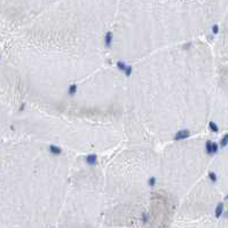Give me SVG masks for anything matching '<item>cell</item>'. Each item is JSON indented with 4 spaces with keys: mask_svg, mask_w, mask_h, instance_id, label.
I'll use <instances>...</instances> for the list:
<instances>
[{
    "mask_svg": "<svg viewBox=\"0 0 228 228\" xmlns=\"http://www.w3.org/2000/svg\"><path fill=\"white\" fill-rule=\"evenodd\" d=\"M85 162L87 165H91V166L96 165L97 164V156L95 154H88L85 157Z\"/></svg>",
    "mask_w": 228,
    "mask_h": 228,
    "instance_id": "obj_3",
    "label": "cell"
},
{
    "mask_svg": "<svg viewBox=\"0 0 228 228\" xmlns=\"http://www.w3.org/2000/svg\"><path fill=\"white\" fill-rule=\"evenodd\" d=\"M227 146H228V133H226L222 138H221L220 143H219V147L225 148V147H227Z\"/></svg>",
    "mask_w": 228,
    "mask_h": 228,
    "instance_id": "obj_7",
    "label": "cell"
},
{
    "mask_svg": "<svg viewBox=\"0 0 228 228\" xmlns=\"http://www.w3.org/2000/svg\"><path fill=\"white\" fill-rule=\"evenodd\" d=\"M127 66H128V64H126L124 61H118V62L116 63V67H117V69H118V70H120V71H123V72L126 70Z\"/></svg>",
    "mask_w": 228,
    "mask_h": 228,
    "instance_id": "obj_9",
    "label": "cell"
},
{
    "mask_svg": "<svg viewBox=\"0 0 228 228\" xmlns=\"http://www.w3.org/2000/svg\"><path fill=\"white\" fill-rule=\"evenodd\" d=\"M156 182H157V179H156L155 177H150V178L148 179V186H149V187H155Z\"/></svg>",
    "mask_w": 228,
    "mask_h": 228,
    "instance_id": "obj_12",
    "label": "cell"
},
{
    "mask_svg": "<svg viewBox=\"0 0 228 228\" xmlns=\"http://www.w3.org/2000/svg\"><path fill=\"white\" fill-rule=\"evenodd\" d=\"M222 213H224V203H222V202H220V203H218V205L216 206V210H214L216 218H220Z\"/></svg>",
    "mask_w": 228,
    "mask_h": 228,
    "instance_id": "obj_6",
    "label": "cell"
},
{
    "mask_svg": "<svg viewBox=\"0 0 228 228\" xmlns=\"http://www.w3.org/2000/svg\"><path fill=\"white\" fill-rule=\"evenodd\" d=\"M76 93H77V85L72 84V85L69 86V88H68V94L70 95V96H74Z\"/></svg>",
    "mask_w": 228,
    "mask_h": 228,
    "instance_id": "obj_10",
    "label": "cell"
},
{
    "mask_svg": "<svg viewBox=\"0 0 228 228\" xmlns=\"http://www.w3.org/2000/svg\"><path fill=\"white\" fill-rule=\"evenodd\" d=\"M208 177H209V179L212 181V182H216V181L218 180V177H217L216 172H213V171H210L209 174H208Z\"/></svg>",
    "mask_w": 228,
    "mask_h": 228,
    "instance_id": "obj_11",
    "label": "cell"
},
{
    "mask_svg": "<svg viewBox=\"0 0 228 228\" xmlns=\"http://www.w3.org/2000/svg\"><path fill=\"white\" fill-rule=\"evenodd\" d=\"M148 220H149V214L147 213V212H144L142 214V221H143V224H147L148 222Z\"/></svg>",
    "mask_w": 228,
    "mask_h": 228,
    "instance_id": "obj_15",
    "label": "cell"
},
{
    "mask_svg": "<svg viewBox=\"0 0 228 228\" xmlns=\"http://www.w3.org/2000/svg\"><path fill=\"white\" fill-rule=\"evenodd\" d=\"M211 30H212V33H213V35H218L219 33V25L218 24H214V25L212 27Z\"/></svg>",
    "mask_w": 228,
    "mask_h": 228,
    "instance_id": "obj_14",
    "label": "cell"
},
{
    "mask_svg": "<svg viewBox=\"0 0 228 228\" xmlns=\"http://www.w3.org/2000/svg\"><path fill=\"white\" fill-rule=\"evenodd\" d=\"M225 216H226V217H227V218H228V211H227V212H226V214H225Z\"/></svg>",
    "mask_w": 228,
    "mask_h": 228,
    "instance_id": "obj_16",
    "label": "cell"
},
{
    "mask_svg": "<svg viewBox=\"0 0 228 228\" xmlns=\"http://www.w3.org/2000/svg\"><path fill=\"white\" fill-rule=\"evenodd\" d=\"M113 40H114V33L111 31H108L105 35V45L107 48H110L111 44H113Z\"/></svg>",
    "mask_w": 228,
    "mask_h": 228,
    "instance_id": "obj_4",
    "label": "cell"
},
{
    "mask_svg": "<svg viewBox=\"0 0 228 228\" xmlns=\"http://www.w3.org/2000/svg\"><path fill=\"white\" fill-rule=\"evenodd\" d=\"M189 136H190L189 130H180V131H178L177 133L174 134L173 140H174V141H182V140H185V139H187V138H189Z\"/></svg>",
    "mask_w": 228,
    "mask_h": 228,
    "instance_id": "obj_2",
    "label": "cell"
},
{
    "mask_svg": "<svg viewBox=\"0 0 228 228\" xmlns=\"http://www.w3.org/2000/svg\"><path fill=\"white\" fill-rule=\"evenodd\" d=\"M132 71H133V68L131 67V66H127L126 70L124 71V74H125V76L126 77H130L131 75H132Z\"/></svg>",
    "mask_w": 228,
    "mask_h": 228,
    "instance_id": "obj_13",
    "label": "cell"
},
{
    "mask_svg": "<svg viewBox=\"0 0 228 228\" xmlns=\"http://www.w3.org/2000/svg\"><path fill=\"white\" fill-rule=\"evenodd\" d=\"M48 150H49V152H51L52 155H55V156H58V155L62 154V148L56 146V144H49Z\"/></svg>",
    "mask_w": 228,
    "mask_h": 228,
    "instance_id": "obj_5",
    "label": "cell"
},
{
    "mask_svg": "<svg viewBox=\"0 0 228 228\" xmlns=\"http://www.w3.org/2000/svg\"><path fill=\"white\" fill-rule=\"evenodd\" d=\"M209 128L211 132H213V133H218L219 132V126L217 123H214V122H210L209 123Z\"/></svg>",
    "mask_w": 228,
    "mask_h": 228,
    "instance_id": "obj_8",
    "label": "cell"
},
{
    "mask_svg": "<svg viewBox=\"0 0 228 228\" xmlns=\"http://www.w3.org/2000/svg\"><path fill=\"white\" fill-rule=\"evenodd\" d=\"M219 150V144L214 141H211V140H208L206 143H205V152L209 155H214L217 154Z\"/></svg>",
    "mask_w": 228,
    "mask_h": 228,
    "instance_id": "obj_1",
    "label": "cell"
}]
</instances>
